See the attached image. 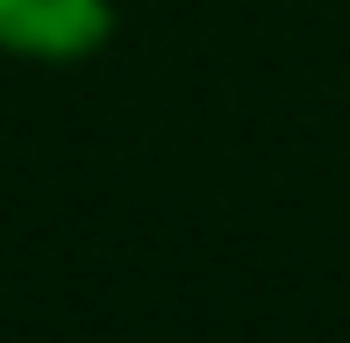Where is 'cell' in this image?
<instances>
[{"label": "cell", "mask_w": 350, "mask_h": 343, "mask_svg": "<svg viewBox=\"0 0 350 343\" xmlns=\"http://www.w3.org/2000/svg\"><path fill=\"white\" fill-rule=\"evenodd\" d=\"M115 29L107 0H0V51L36 65H79Z\"/></svg>", "instance_id": "1"}]
</instances>
